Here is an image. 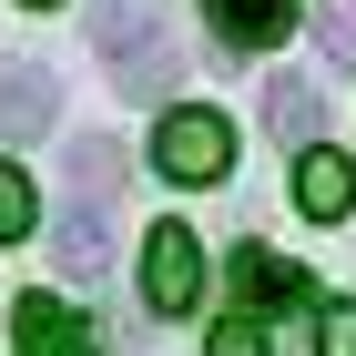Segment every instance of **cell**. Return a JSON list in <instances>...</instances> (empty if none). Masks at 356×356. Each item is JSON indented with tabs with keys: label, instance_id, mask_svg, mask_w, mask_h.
<instances>
[{
	"label": "cell",
	"instance_id": "ba28073f",
	"mask_svg": "<svg viewBox=\"0 0 356 356\" xmlns=\"http://www.w3.org/2000/svg\"><path fill=\"white\" fill-rule=\"evenodd\" d=\"M51 265H61V275H82V285L112 265V224H102V204H92V193H72V214L51 224Z\"/></svg>",
	"mask_w": 356,
	"mask_h": 356
},
{
	"label": "cell",
	"instance_id": "30bf717a",
	"mask_svg": "<svg viewBox=\"0 0 356 356\" xmlns=\"http://www.w3.org/2000/svg\"><path fill=\"white\" fill-rule=\"evenodd\" d=\"M316 122H326V92L305 82V72L265 82V133H275V143H296V153H305V143H316Z\"/></svg>",
	"mask_w": 356,
	"mask_h": 356
},
{
	"label": "cell",
	"instance_id": "4fadbf2b",
	"mask_svg": "<svg viewBox=\"0 0 356 356\" xmlns=\"http://www.w3.org/2000/svg\"><path fill=\"white\" fill-rule=\"evenodd\" d=\"M214 356H275V346H265V326H254L245 305H234V316L214 326Z\"/></svg>",
	"mask_w": 356,
	"mask_h": 356
},
{
	"label": "cell",
	"instance_id": "9c48e42d",
	"mask_svg": "<svg viewBox=\"0 0 356 356\" xmlns=\"http://www.w3.org/2000/svg\"><path fill=\"white\" fill-rule=\"evenodd\" d=\"M204 21L224 31V51H275L296 31V0H204Z\"/></svg>",
	"mask_w": 356,
	"mask_h": 356
},
{
	"label": "cell",
	"instance_id": "52a82bcc",
	"mask_svg": "<svg viewBox=\"0 0 356 356\" xmlns=\"http://www.w3.org/2000/svg\"><path fill=\"white\" fill-rule=\"evenodd\" d=\"M296 204H305L316 224L356 214V163L336 153V143H305V153H296Z\"/></svg>",
	"mask_w": 356,
	"mask_h": 356
},
{
	"label": "cell",
	"instance_id": "5b68a950",
	"mask_svg": "<svg viewBox=\"0 0 356 356\" xmlns=\"http://www.w3.org/2000/svg\"><path fill=\"white\" fill-rule=\"evenodd\" d=\"M51 112H61V82L41 72V61H0V143L51 133Z\"/></svg>",
	"mask_w": 356,
	"mask_h": 356
},
{
	"label": "cell",
	"instance_id": "8992f818",
	"mask_svg": "<svg viewBox=\"0 0 356 356\" xmlns=\"http://www.w3.org/2000/svg\"><path fill=\"white\" fill-rule=\"evenodd\" d=\"M10 336H21V356H102L92 326H82L61 296H21V305H10Z\"/></svg>",
	"mask_w": 356,
	"mask_h": 356
},
{
	"label": "cell",
	"instance_id": "7a4b0ae2",
	"mask_svg": "<svg viewBox=\"0 0 356 356\" xmlns=\"http://www.w3.org/2000/svg\"><path fill=\"white\" fill-rule=\"evenodd\" d=\"M224 163H234V122L204 102L163 112L153 122V173H173V184H224Z\"/></svg>",
	"mask_w": 356,
	"mask_h": 356
},
{
	"label": "cell",
	"instance_id": "6da1fadb",
	"mask_svg": "<svg viewBox=\"0 0 356 356\" xmlns=\"http://www.w3.org/2000/svg\"><path fill=\"white\" fill-rule=\"evenodd\" d=\"M92 51H102V72L133 92V102H163L173 72H184L163 0H92Z\"/></svg>",
	"mask_w": 356,
	"mask_h": 356
},
{
	"label": "cell",
	"instance_id": "5bb4252c",
	"mask_svg": "<svg viewBox=\"0 0 356 356\" xmlns=\"http://www.w3.org/2000/svg\"><path fill=\"white\" fill-rule=\"evenodd\" d=\"M316 356H356V296L326 305V326H316Z\"/></svg>",
	"mask_w": 356,
	"mask_h": 356
},
{
	"label": "cell",
	"instance_id": "8fae6325",
	"mask_svg": "<svg viewBox=\"0 0 356 356\" xmlns=\"http://www.w3.org/2000/svg\"><path fill=\"white\" fill-rule=\"evenodd\" d=\"M112 184H122V143L82 133V143H72V193H92V204H112Z\"/></svg>",
	"mask_w": 356,
	"mask_h": 356
},
{
	"label": "cell",
	"instance_id": "3957f363",
	"mask_svg": "<svg viewBox=\"0 0 356 356\" xmlns=\"http://www.w3.org/2000/svg\"><path fill=\"white\" fill-rule=\"evenodd\" d=\"M143 305L153 316H193L204 305V245H193L184 224H153L143 234Z\"/></svg>",
	"mask_w": 356,
	"mask_h": 356
},
{
	"label": "cell",
	"instance_id": "277c9868",
	"mask_svg": "<svg viewBox=\"0 0 356 356\" xmlns=\"http://www.w3.org/2000/svg\"><path fill=\"white\" fill-rule=\"evenodd\" d=\"M234 305L245 316H296V305H316V275L265 254V245H234Z\"/></svg>",
	"mask_w": 356,
	"mask_h": 356
},
{
	"label": "cell",
	"instance_id": "9a60e30c",
	"mask_svg": "<svg viewBox=\"0 0 356 356\" xmlns=\"http://www.w3.org/2000/svg\"><path fill=\"white\" fill-rule=\"evenodd\" d=\"M326 51H336V61H356V21H346V10H326Z\"/></svg>",
	"mask_w": 356,
	"mask_h": 356
},
{
	"label": "cell",
	"instance_id": "2e32d148",
	"mask_svg": "<svg viewBox=\"0 0 356 356\" xmlns=\"http://www.w3.org/2000/svg\"><path fill=\"white\" fill-rule=\"evenodd\" d=\"M31 10H51V0H31Z\"/></svg>",
	"mask_w": 356,
	"mask_h": 356
},
{
	"label": "cell",
	"instance_id": "7c38bea8",
	"mask_svg": "<svg viewBox=\"0 0 356 356\" xmlns=\"http://www.w3.org/2000/svg\"><path fill=\"white\" fill-rule=\"evenodd\" d=\"M31 224H41V193H31L21 163H0V245H21Z\"/></svg>",
	"mask_w": 356,
	"mask_h": 356
}]
</instances>
